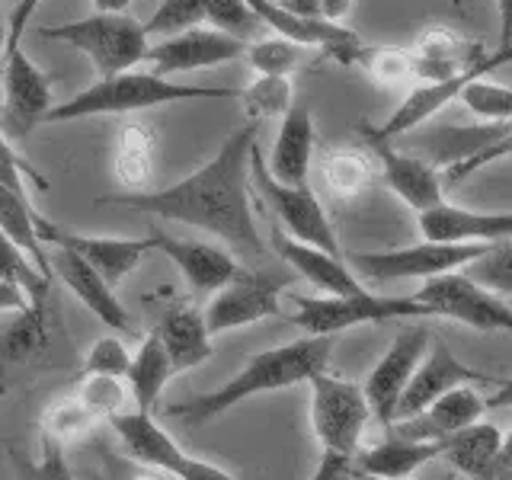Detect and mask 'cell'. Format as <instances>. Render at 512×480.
Here are the masks:
<instances>
[{
  "label": "cell",
  "mask_w": 512,
  "mask_h": 480,
  "mask_svg": "<svg viewBox=\"0 0 512 480\" xmlns=\"http://www.w3.org/2000/svg\"><path fill=\"white\" fill-rule=\"evenodd\" d=\"M36 218L39 212L29 205L26 196L20 192H13L7 186H0V231H4L16 247H20L42 276L52 279V266H48V250L39 240V231H36Z\"/></svg>",
  "instance_id": "cell-30"
},
{
  "label": "cell",
  "mask_w": 512,
  "mask_h": 480,
  "mask_svg": "<svg viewBox=\"0 0 512 480\" xmlns=\"http://www.w3.org/2000/svg\"><path fill=\"white\" fill-rule=\"evenodd\" d=\"M250 180L256 183V189H260L263 202L272 208V215L279 218L282 234L298 240V244L324 250L330 256H343L340 240H336L333 224L324 212V205H320V199L314 196V189L311 186H282L272 180L266 170V160L256 144L250 151Z\"/></svg>",
  "instance_id": "cell-8"
},
{
  "label": "cell",
  "mask_w": 512,
  "mask_h": 480,
  "mask_svg": "<svg viewBox=\"0 0 512 480\" xmlns=\"http://www.w3.org/2000/svg\"><path fill=\"white\" fill-rule=\"evenodd\" d=\"M509 61H512V42H509V45H500V48H496V52H490V55L484 52L477 64H471L468 71L458 74V77H452V80H439V84H420V87L410 90V93L404 96V103H400L381 125H368V122H362V125H359V132H362V138H378V141H391V138H397V135H404V132H410V128H416V125H423L426 119H432V116H436L439 109H445L448 103H455V100H458V93H461V87L468 84V80L487 77V74H493L496 68H503V64H509Z\"/></svg>",
  "instance_id": "cell-11"
},
{
  "label": "cell",
  "mask_w": 512,
  "mask_h": 480,
  "mask_svg": "<svg viewBox=\"0 0 512 480\" xmlns=\"http://www.w3.org/2000/svg\"><path fill=\"white\" fill-rule=\"evenodd\" d=\"M154 240H157V250H164L170 260L180 266L189 288L199 295L218 292L221 285H228L240 272V266L234 263V256L228 250L205 244V240L170 237L164 231H154Z\"/></svg>",
  "instance_id": "cell-23"
},
{
  "label": "cell",
  "mask_w": 512,
  "mask_h": 480,
  "mask_svg": "<svg viewBox=\"0 0 512 480\" xmlns=\"http://www.w3.org/2000/svg\"><path fill=\"white\" fill-rule=\"evenodd\" d=\"M4 58H7V20H0V71H4Z\"/></svg>",
  "instance_id": "cell-57"
},
{
  "label": "cell",
  "mask_w": 512,
  "mask_h": 480,
  "mask_svg": "<svg viewBox=\"0 0 512 480\" xmlns=\"http://www.w3.org/2000/svg\"><path fill=\"white\" fill-rule=\"evenodd\" d=\"M4 103H0V132L10 141H23L32 128L45 122L52 109V77H48L23 48L4 58Z\"/></svg>",
  "instance_id": "cell-13"
},
{
  "label": "cell",
  "mask_w": 512,
  "mask_h": 480,
  "mask_svg": "<svg viewBox=\"0 0 512 480\" xmlns=\"http://www.w3.org/2000/svg\"><path fill=\"white\" fill-rule=\"evenodd\" d=\"M154 333L167 352L173 375L212 359V333L205 330L202 311L192 308V304H176V308H170L160 317Z\"/></svg>",
  "instance_id": "cell-26"
},
{
  "label": "cell",
  "mask_w": 512,
  "mask_h": 480,
  "mask_svg": "<svg viewBox=\"0 0 512 480\" xmlns=\"http://www.w3.org/2000/svg\"><path fill=\"white\" fill-rule=\"evenodd\" d=\"M500 471H512V429L500 442Z\"/></svg>",
  "instance_id": "cell-54"
},
{
  "label": "cell",
  "mask_w": 512,
  "mask_h": 480,
  "mask_svg": "<svg viewBox=\"0 0 512 480\" xmlns=\"http://www.w3.org/2000/svg\"><path fill=\"white\" fill-rule=\"evenodd\" d=\"M301 45H295V42H288V39H282V36H276V39H263V42H256V45H250L247 52H244V58H247V64L250 68L260 74V77H288V71L295 68V64L301 61Z\"/></svg>",
  "instance_id": "cell-41"
},
{
  "label": "cell",
  "mask_w": 512,
  "mask_h": 480,
  "mask_svg": "<svg viewBox=\"0 0 512 480\" xmlns=\"http://www.w3.org/2000/svg\"><path fill=\"white\" fill-rule=\"evenodd\" d=\"M420 231L432 244H500L512 237V212H471L439 202L420 212Z\"/></svg>",
  "instance_id": "cell-18"
},
{
  "label": "cell",
  "mask_w": 512,
  "mask_h": 480,
  "mask_svg": "<svg viewBox=\"0 0 512 480\" xmlns=\"http://www.w3.org/2000/svg\"><path fill=\"white\" fill-rule=\"evenodd\" d=\"M109 426L119 436L125 455L144 464V468H154L173 480H234L228 471L218 468V464L186 455L183 448L170 439V432L164 426H157L151 413L125 410L112 416Z\"/></svg>",
  "instance_id": "cell-7"
},
{
  "label": "cell",
  "mask_w": 512,
  "mask_h": 480,
  "mask_svg": "<svg viewBox=\"0 0 512 480\" xmlns=\"http://www.w3.org/2000/svg\"><path fill=\"white\" fill-rule=\"evenodd\" d=\"M45 308V304H42ZM32 304L29 311L0 314V365L26 362L45 346V311Z\"/></svg>",
  "instance_id": "cell-31"
},
{
  "label": "cell",
  "mask_w": 512,
  "mask_h": 480,
  "mask_svg": "<svg viewBox=\"0 0 512 480\" xmlns=\"http://www.w3.org/2000/svg\"><path fill=\"white\" fill-rule=\"evenodd\" d=\"M352 480H384V477H368V474H356Z\"/></svg>",
  "instance_id": "cell-59"
},
{
  "label": "cell",
  "mask_w": 512,
  "mask_h": 480,
  "mask_svg": "<svg viewBox=\"0 0 512 480\" xmlns=\"http://www.w3.org/2000/svg\"><path fill=\"white\" fill-rule=\"evenodd\" d=\"M237 90H218V87H186L173 84L170 77H160L154 71L148 74H112L100 77L93 87L74 93L71 100L48 109L45 122H74L90 116H125V112L154 109L164 103H183L196 96H234Z\"/></svg>",
  "instance_id": "cell-3"
},
{
  "label": "cell",
  "mask_w": 512,
  "mask_h": 480,
  "mask_svg": "<svg viewBox=\"0 0 512 480\" xmlns=\"http://www.w3.org/2000/svg\"><path fill=\"white\" fill-rule=\"evenodd\" d=\"M247 42L224 36L218 29H183L176 36H167L164 42H157L148 48V58L154 64V74L167 77L176 71H199V68H215V64L244 58Z\"/></svg>",
  "instance_id": "cell-17"
},
{
  "label": "cell",
  "mask_w": 512,
  "mask_h": 480,
  "mask_svg": "<svg viewBox=\"0 0 512 480\" xmlns=\"http://www.w3.org/2000/svg\"><path fill=\"white\" fill-rule=\"evenodd\" d=\"M493 480H512V471H500Z\"/></svg>",
  "instance_id": "cell-58"
},
{
  "label": "cell",
  "mask_w": 512,
  "mask_h": 480,
  "mask_svg": "<svg viewBox=\"0 0 512 480\" xmlns=\"http://www.w3.org/2000/svg\"><path fill=\"white\" fill-rule=\"evenodd\" d=\"M500 442L503 432L493 423L480 420L468 429H461L448 442H442V458L464 480H493L500 474Z\"/></svg>",
  "instance_id": "cell-28"
},
{
  "label": "cell",
  "mask_w": 512,
  "mask_h": 480,
  "mask_svg": "<svg viewBox=\"0 0 512 480\" xmlns=\"http://www.w3.org/2000/svg\"><path fill=\"white\" fill-rule=\"evenodd\" d=\"M311 426L320 442V455L356 461L362 432L372 420L362 384L317 372L311 381Z\"/></svg>",
  "instance_id": "cell-5"
},
{
  "label": "cell",
  "mask_w": 512,
  "mask_h": 480,
  "mask_svg": "<svg viewBox=\"0 0 512 480\" xmlns=\"http://www.w3.org/2000/svg\"><path fill=\"white\" fill-rule=\"evenodd\" d=\"M74 394H77L80 404H84L93 413V420H106L109 423L116 413H125L128 394H125V388L119 384V378H96V375H87V378L77 381Z\"/></svg>",
  "instance_id": "cell-39"
},
{
  "label": "cell",
  "mask_w": 512,
  "mask_h": 480,
  "mask_svg": "<svg viewBox=\"0 0 512 480\" xmlns=\"http://www.w3.org/2000/svg\"><path fill=\"white\" fill-rule=\"evenodd\" d=\"M484 413V397L474 391V384H461V388L442 394L423 413L410 416V420H397L388 429L413 442H448L461 429L480 423Z\"/></svg>",
  "instance_id": "cell-19"
},
{
  "label": "cell",
  "mask_w": 512,
  "mask_h": 480,
  "mask_svg": "<svg viewBox=\"0 0 512 480\" xmlns=\"http://www.w3.org/2000/svg\"><path fill=\"white\" fill-rule=\"evenodd\" d=\"M429 317L458 320V324L480 333H512V308L500 295L474 282L468 272H448V276L426 279L413 295Z\"/></svg>",
  "instance_id": "cell-10"
},
{
  "label": "cell",
  "mask_w": 512,
  "mask_h": 480,
  "mask_svg": "<svg viewBox=\"0 0 512 480\" xmlns=\"http://www.w3.org/2000/svg\"><path fill=\"white\" fill-rule=\"evenodd\" d=\"M256 132H260V122H247L244 128L231 132L221 151L180 183L154 192L106 196V202L164 221L196 224V228L231 244L237 253L263 256L266 240L256 228L250 208V151L256 144Z\"/></svg>",
  "instance_id": "cell-1"
},
{
  "label": "cell",
  "mask_w": 512,
  "mask_h": 480,
  "mask_svg": "<svg viewBox=\"0 0 512 480\" xmlns=\"http://www.w3.org/2000/svg\"><path fill=\"white\" fill-rule=\"evenodd\" d=\"M10 464L16 480H77L64 461V445L48 436H42V452L36 458L10 448Z\"/></svg>",
  "instance_id": "cell-36"
},
{
  "label": "cell",
  "mask_w": 512,
  "mask_h": 480,
  "mask_svg": "<svg viewBox=\"0 0 512 480\" xmlns=\"http://www.w3.org/2000/svg\"><path fill=\"white\" fill-rule=\"evenodd\" d=\"M480 55H484V48L464 42L455 29L432 26L410 48L413 77H423V84H439V80H452V77L468 71L471 64H477Z\"/></svg>",
  "instance_id": "cell-24"
},
{
  "label": "cell",
  "mask_w": 512,
  "mask_h": 480,
  "mask_svg": "<svg viewBox=\"0 0 512 480\" xmlns=\"http://www.w3.org/2000/svg\"><path fill=\"white\" fill-rule=\"evenodd\" d=\"M512 157V128L503 135H496L493 141H480L468 154H461L458 160L445 167V176H442V186H458L468 180L471 173H480L484 167L496 164V160H506Z\"/></svg>",
  "instance_id": "cell-37"
},
{
  "label": "cell",
  "mask_w": 512,
  "mask_h": 480,
  "mask_svg": "<svg viewBox=\"0 0 512 480\" xmlns=\"http://www.w3.org/2000/svg\"><path fill=\"white\" fill-rule=\"evenodd\" d=\"M23 176H29L32 183L36 186H48V180L42 173H36L32 170L26 160L20 157V151H13L10 144L0 138V186H7V189H13V192H20V196H26V189H23Z\"/></svg>",
  "instance_id": "cell-47"
},
{
  "label": "cell",
  "mask_w": 512,
  "mask_h": 480,
  "mask_svg": "<svg viewBox=\"0 0 512 480\" xmlns=\"http://www.w3.org/2000/svg\"><path fill=\"white\" fill-rule=\"evenodd\" d=\"M32 301L20 285L13 282H0V314H16V311H29Z\"/></svg>",
  "instance_id": "cell-49"
},
{
  "label": "cell",
  "mask_w": 512,
  "mask_h": 480,
  "mask_svg": "<svg viewBox=\"0 0 512 480\" xmlns=\"http://www.w3.org/2000/svg\"><path fill=\"white\" fill-rule=\"evenodd\" d=\"M356 64L372 74L378 84H388V87L407 84V80L413 77L410 48H384V45L372 48V45H365L356 58Z\"/></svg>",
  "instance_id": "cell-40"
},
{
  "label": "cell",
  "mask_w": 512,
  "mask_h": 480,
  "mask_svg": "<svg viewBox=\"0 0 512 480\" xmlns=\"http://www.w3.org/2000/svg\"><path fill=\"white\" fill-rule=\"evenodd\" d=\"M288 279L292 276H272V272H244L240 269L228 285L218 288L215 298L208 301V308L202 311L205 330L212 336H218V333L256 324V320L279 317L282 314L279 295L288 285Z\"/></svg>",
  "instance_id": "cell-12"
},
{
  "label": "cell",
  "mask_w": 512,
  "mask_h": 480,
  "mask_svg": "<svg viewBox=\"0 0 512 480\" xmlns=\"http://www.w3.org/2000/svg\"><path fill=\"white\" fill-rule=\"evenodd\" d=\"M0 282L20 285L23 292L29 295V301L39 304V308L48 298V285H52V279L42 276V272L36 269V263H32L4 231H0Z\"/></svg>",
  "instance_id": "cell-34"
},
{
  "label": "cell",
  "mask_w": 512,
  "mask_h": 480,
  "mask_svg": "<svg viewBox=\"0 0 512 480\" xmlns=\"http://www.w3.org/2000/svg\"><path fill=\"white\" fill-rule=\"evenodd\" d=\"M314 154V119L304 103H295L282 116V128L272 144V160L266 164L269 176L282 186H308Z\"/></svg>",
  "instance_id": "cell-25"
},
{
  "label": "cell",
  "mask_w": 512,
  "mask_h": 480,
  "mask_svg": "<svg viewBox=\"0 0 512 480\" xmlns=\"http://www.w3.org/2000/svg\"><path fill=\"white\" fill-rule=\"evenodd\" d=\"M42 39H55L87 55L100 77L125 74L148 58V32L128 13H93L64 26H39Z\"/></svg>",
  "instance_id": "cell-4"
},
{
  "label": "cell",
  "mask_w": 512,
  "mask_h": 480,
  "mask_svg": "<svg viewBox=\"0 0 512 480\" xmlns=\"http://www.w3.org/2000/svg\"><path fill=\"white\" fill-rule=\"evenodd\" d=\"M442 458V442H413L388 429V439H381L372 448H359L352 468L356 474L384 477V480H407L423 464Z\"/></svg>",
  "instance_id": "cell-27"
},
{
  "label": "cell",
  "mask_w": 512,
  "mask_h": 480,
  "mask_svg": "<svg viewBox=\"0 0 512 480\" xmlns=\"http://www.w3.org/2000/svg\"><path fill=\"white\" fill-rule=\"evenodd\" d=\"M93 423H96L93 413L84 404H80L77 394H68V397L55 400V404L48 407L45 416H42L45 436L61 442V445H64V439H74V436H80V432H87Z\"/></svg>",
  "instance_id": "cell-42"
},
{
  "label": "cell",
  "mask_w": 512,
  "mask_h": 480,
  "mask_svg": "<svg viewBox=\"0 0 512 480\" xmlns=\"http://www.w3.org/2000/svg\"><path fill=\"white\" fill-rule=\"evenodd\" d=\"M125 480H170V477H167V474H160V471H154V468H135Z\"/></svg>",
  "instance_id": "cell-56"
},
{
  "label": "cell",
  "mask_w": 512,
  "mask_h": 480,
  "mask_svg": "<svg viewBox=\"0 0 512 480\" xmlns=\"http://www.w3.org/2000/svg\"><path fill=\"white\" fill-rule=\"evenodd\" d=\"M42 0H20V4L13 7L10 13V20H7V52H13V48H20V39H23V32L32 20V13L39 10Z\"/></svg>",
  "instance_id": "cell-48"
},
{
  "label": "cell",
  "mask_w": 512,
  "mask_h": 480,
  "mask_svg": "<svg viewBox=\"0 0 512 480\" xmlns=\"http://www.w3.org/2000/svg\"><path fill=\"white\" fill-rule=\"evenodd\" d=\"M490 244H432L423 240L416 247L400 250H368V253H343L346 266L356 272L365 285H384L397 279H436L448 272L471 266L487 253Z\"/></svg>",
  "instance_id": "cell-6"
},
{
  "label": "cell",
  "mask_w": 512,
  "mask_h": 480,
  "mask_svg": "<svg viewBox=\"0 0 512 480\" xmlns=\"http://www.w3.org/2000/svg\"><path fill=\"white\" fill-rule=\"evenodd\" d=\"M333 343L336 336H304V340L256 352L221 388L180 400V404H170L167 413L186 423H208L215 416L228 413L231 407L244 404L247 397L276 394L285 388H295V384H308L317 372H327Z\"/></svg>",
  "instance_id": "cell-2"
},
{
  "label": "cell",
  "mask_w": 512,
  "mask_h": 480,
  "mask_svg": "<svg viewBox=\"0 0 512 480\" xmlns=\"http://www.w3.org/2000/svg\"><path fill=\"white\" fill-rule=\"evenodd\" d=\"M349 7H352V0H320V16H324L327 23H340L349 13Z\"/></svg>",
  "instance_id": "cell-52"
},
{
  "label": "cell",
  "mask_w": 512,
  "mask_h": 480,
  "mask_svg": "<svg viewBox=\"0 0 512 480\" xmlns=\"http://www.w3.org/2000/svg\"><path fill=\"white\" fill-rule=\"evenodd\" d=\"M272 247L282 256V260L292 266L298 276L308 279L317 292H324L327 298H349V295H362L368 288L356 279V272L346 266L343 256H330L317 247L298 244L279 228L272 231Z\"/></svg>",
  "instance_id": "cell-22"
},
{
  "label": "cell",
  "mask_w": 512,
  "mask_h": 480,
  "mask_svg": "<svg viewBox=\"0 0 512 480\" xmlns=\"http://www.w3.org/2000/svg\"><path fill=\"white\" fill-rule=\"evenodd\" d=\"M458 100L480 119H512V87L490 84L487 77L468 80L461 87Z\"/></svg>",
  "instance_id": "cell-43"
},
{
  "label": "cell",
  "mask_w": 512,
  "mask_h": 480,
  "mask_svg": "<svg viewBox=\"0 0 512 480\" xmlns=\"http://www.w3.org/2000/svg\"><path fill=\"white\" fill-rule=\"evenodd\" d=\"M429 317L426 308L413 295L388 298L375 292L349 295V298H295L292 324L308 330V336H336L359 324H388V320Z\"/></svg>",
  "instance_id": "cell-9"
},
{
  "label": "cell",
  "mask_w": 512,
  "mask_h": 480,
  "mask_svg": "<svg viewBox=\"0 0 512 480\" xmlns=\"http://www.w3.org/2000/svg\"><path fill=\"white\" fill-rule=\"evenodd\" d=\"M128 4H132V0H93L96 13H125Z\"/></svg>",
  "instance_id": "cell-55"
},
{
  "label": "cell",
  "mask_w": 512,
  "mask_h": 480,
  "mask_svg": "<svg viewBox=\"0 0 512 480\" xmlns=\"http://www.w3.org/2000/svg\"><path fill=\"white\" fill-rule=\"evenodd\" d=\"M500 7V45L512 42V0H496Z\"/></svg>",
  "instance_id": "cell-53"
},
{
  "label": "cell",
  "mask_w": 512,
  "mask_h": 480,
  "mask_svg": "<svg viewBox=\"0 0 512 480\" xmlns=\"http://www.w3.org/2000/svg\"><path fill=\"white\" fill-rule=\"evenodd\" d=\"M240 100H244V112L250 116V122L285 116V112L295 106L292 80L288 77H256L247 90H240Z\"/></svg>",
  "instance_id": "cell-35"
},
{
  "label": "cell",
  "mask_w": 512,
  "mask_h": 480,
  "mask_svg": "<svg viewBox=\"0 0 512 480\" xmlns=\"http://www.w3.org/2000/svg\"><path fill=\"white\" fill-rule=\"evenodd\" d=\"M487 381H490L487 375H480V372H474V368L464 365L442 336H432L429 346H426V356L420 359V365H416L407 391H404V397H400L394 423L423 413L429 404H436L442 394L461 388V384H487Z\"/></svg>",
  "instance_id": "cell-16"
},
{
  "label": "cell",
  "mask_w": 512,
  "mask_h": 480,
  "mask_svg": "<svg viewBox=\"0 0 512 480\" xmlns=\"http://www.w3.org/2000/svg\"><path fill=\"white\" fill-rule=\"evenodd\" d=\"M205 20L212 23V29L224 32V36H231V39H240V42L253 36L256 26H260L256 13L247 7V0H208Z\"/></svg>",
  "instance_id": "cell-45"
},
{
  "label": "cell",
  "mask_w": 512,
  "mask_h": 480,
  "mask_svg": "<svg viewBox=\"0 0 512 480\" xmlns=\"http://www.w3.org/2000/svg\"><path fill=\"white\" fill-rule=\"evenodd\" d=\"M365 141H368V148L375 151V157L381 160L384 183H388L391 192H397L413 212H426V208L445 202L442 173L432 167L429 160L394 151L388 141H378V138H365Z\"/></svg>",
  "instance_id": "cell-21"
},
{
  "label": "cell",
  "mask_w": 512,
  "mask_h": 480,
  "mask_svg": "<svg viewBox=\"0 0 512 480\" xmlns=\"http://www.w3.org/2000/svg\"><path fill=\"white\" fill-rule=\"evenodd\" d=\"M276 4L295 16H308V20H324L320 16V0H276Z\"/></svg>",
  "instance_id": "cell-50"
},
{
  "label": "cell",
  "mask_w": 512,
  "mask_h": 480,
  "mask_svg": "<svg viewBox=\"0 0 512 480\" xmlns=\"http://www.w3.org/2000/svg\"><path fill=\"white\" fill-rule=\"evenodd\" d=\"M432 340V333L426 327H407L394 336V343L388 346V352L378 359V365L368 372L362 394L368 400V410L381 423L391 426L397 416V404L404 397L407 384L416 372V365L426 356V346Z\"/></svg>",
  "instance_id": "cell-15"
},
{
  "label": "cell",
  "mask_w": 512,
  "mask_h": 480,
  "mask_svg": "<svg viewBox=\"0 0 512 480\" xmlns=\"http://www.w3.org/2000/svg\"><path fill=\"white\" fill-rule=\"evenodd\" d=\"M170 378H173V368H170L167 352L160 346L157 333H148L125 372L128 391L135 397V410L154 416V407H157L160 394H164V388L170 384Z\"/></svg>",
  "instance_id": "cell-29"
},
{
  "label": "cell",
  "mask_w": 512,
  "mask_h": 480,
  "mask_svg": "<svg viewBox=\"0 0 512 480\" xmlns=\"http://www.w3.org/2000/svg\"><path fill=\"white\" fill-rule=\"evenodd\" d=\"M128 362H132V352L125 349L119 336H103L96 340L93 349L87 352L84 368H80V378L96 375V378H125Z\"/></svg>",
  "instance_id": "cell-46"
},
{
  "label": "cell",
  "mask_w": 512,
  "mask_h": 480,
  "mask_svg": "<svg viewBox=\"0 0 512 480\" xmlns=\"http://www.w3.org/2000/svg\"><path fill=\"white\" fill-rule=\"evenodd\" d=\"M512 407V378L496 381V391L484 397V410H503Z\"/></svg>",
  "instance_id": "cell-51"
},
{
  "label": "cell",
  "mask_w": 512,
  "mask_h": 480,
  "mask_svg": "<svg viewBox=\"0 0 512 480\" xmlns=\"http://www.w3.org/2000/svg\"><path fill=\"white\" fill-rule=\"evenodd\" d=\"M154 157V132L148 125H125L119 132V154H116V176L128 186V192H138L151 176Z\"/></svg>",
  "instance_id": "cell-32"
},
{
  "label": "cell",
  "mask_w": 512,
  "mask_h": 480,
  "mask_svg": "<svg viewBox=\"0 0 512 480\" xmlns=\"http://www.w3.org/2000/svg\"><path fill=\"white\" fill-rule=\"evenodd\" d=\"M324 173V183L336 199H356L359 192L372 186V164L356 154V151H330L320 164Z\"/></svg>",
  "instance_id": "cell-33"
},
{
  "label": "cell",
  "mask_w": 512,
  "mask_h": 480,
  "mask_svg": "<svg viewBox=\"0 0 512 480\" xmlns=\"http://www.w3.org/2000/svg\"><path fill=\"white\" fill-rule=\"evenodd\" d=\"M36 231H39L42 244L77 253L80 260L100 272L109 285H119L125 276H132L135 266L144 260V253L157 250L154 234H148V237H93V234L64 231L55 221H48L42 215L36 218Z\"/></svg>",
  "instance_id": "cell-14"
},
{
  "label": "cell",
  "mask_w": 512,
  "mask_h": 480,
  "mask_svg": "<svg viewBox=\"0 0 512 480\" xmlns=\"http://www.w3.org/2000/svg\"><path fill=\"white\" fill-rule=\"evenodd\" d=\"M464 272L496 295H512V237L490 244L480 260L464 266Z\"/></svg>",
  "instance_id": "cell-38"
},
{
  "label": "cell",
  "mask_w": 512,
  "mask_h": 480,
  "mask_svg": "<svg viewBox=\"0 0 512 480\" xmlns=\"http://www.w3.org/2000/svg\"><path fill=\"white\" fill-rule=\"evenodd\" d=\"M48 266H52V276H58L64 285H68L71 292L84 301V308L100 317L106 327H116L122 333H135V320L125 311L119 295L112 292V285L93 266L80 260L77 253L55 247L48 253Z\"/></svg>",
  "instance_id": "cell-20"
},
{
  "label": "cell",
  "mask_w": 512,
  "mask_h": 480,
  "mask_svg": "<svg viewBox=\"0 0 512 480\" xmlns=\"http://www.w3.org/2000/svg\"><path fill=\"white\" fill-rule=\"evenodd\" d=\"M205 4L208 0H164L148 23H144V32L148 36H176V32L192 29L205 20Z\"/></svg>",
  "instance_id": "cell-44"
}]
</instances>
